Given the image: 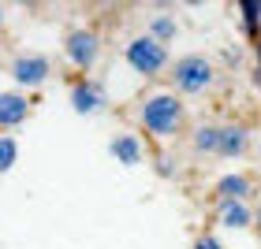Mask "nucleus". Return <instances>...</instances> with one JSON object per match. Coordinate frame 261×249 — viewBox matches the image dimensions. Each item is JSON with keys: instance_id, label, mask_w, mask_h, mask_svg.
<instances>
[{"instance_id": "f257e3e1", "label": "nucleus", "mask_w": 261, "mask_h": 249, "mask_svg": "<svg viewBox=\"0 0 261 249\" xmlns=\"http://www.w3.org/2000/svg\"><path fill=\"white\" fill-rule=\"evenodd\" d=\"M135 123L142 127V134L153 141H175L191 130V112L187 101L175 97L172 89H149L135 101Z\"/></svg>"}, {"instance_id": "f03ea898", "label": "nucleus", "mask_w": 261, "mask_h": 249, "mask_svg": "<svg viewBox=\"0 0 261 249\" xmlns=\"http://www.w3.org/2000/svg\"><path fill=\"white\" fill-rule=\"evenodd\" d=\"M217 86V67L205 52H183L168 67V89L175 97H205Z\"/></svg>"}, {"instance_id": "7ed1b4c3", "label": "nucleus", "mask_w": 261, "mask_h": 249, "mask_svg": "<svg viewBox=\"0 0 261 249\" xmlns=\"http://www.w3.org/2000/svg\"><path fill=\"white\" fill-rule=\"evenodd\" d=\"M123 64L135 71L138 78H161V75H168V67H172V52H168V45H161V41H153L149 34H135L127 45H123Z\"/></svg>"}, {"instance_id": "20e7f679", "label": "nucleus", "mask_w": 261, "mask_h": 249, "mask_svg": "<svg viewBox=\"0 0 261 249\" xmlns=\"http://www.w3.org/2000/svg\"><path fill=\"white\" fill-rule=\"evenodd\" d=\"M60 49H64V60L86 78L105 52V38L97 34V26H71V30H64Z\"/></svg>"}, {"instance_id": "39448f33", "label": "nucleus", "mask_w": 261, "mask_h": 249, "mask_svg": "<svg viewBox=\"0 0 261 249\" xmlns=\"http://www.w3.org/2000/svg\"><path fill=\"white\" fill-rule=\"evenodd\" d=\"M8 75L15 86H22V93L27 89H41L45 82L53 78V60L45 52H34V49H19L8 56Z\"/></svg>"}, {"instance_id": "423d86ee", "label": "nucleus", "mask_w": 261, "mask_h": 249, "mask_svg": "<svg viewBox=\"0 0 261 249\" xmlns=\"http://www.w3.org/2000/svg\"><path fill=\"white\" fill-rule=\"evenodd\" d=\"M34 104L38 101L22 89H0V134H15L34 115Z\"/></svg>"}, {"instance_id": "0eeeda50", "label": "nucleus", "mask_w": 261, "mask_h": 249, "mask_svg": "<svg viewBox=\"0 0 261 249\" xmlns=\"http://www.w3.org/2000/svg\"><path fill=\"white\" fill-rule=\"evenodd\" d=\"M109 157L116 164H123V168H142L149 160V145L138 130H116L109 138Z\"/></svg>"}, {"instance_id": "6e6552de", "label": "nucleus", "mask_w": 261, "mask_h": 249, "mask_svg": "<svg viewBox=\"0 0 261 249\" xmlns=\"http://www.w3.org/2000/svg\"><path fill=\"white\" fill-rule=\"evenodd\" d=\"M67 104H71V112H75V115H97V112H105L109 97H105L101 82L75 78V82H71V89H67Z\"/></svg>"}, {"instance_id": "1a4fd4ad", "label": "nucleus", "mask_w": 261, "mask_h": 249, "mask_svg": "<svg viewBox=\"0 0 261 249\" xmlns=\"http://www.w3.org/2000/svg\"><path fill=\"white\" fill-rule=\"evenodd\" d=\"M250 149H254V141H250V127H243V123H220L217 160H243Z\"/></svg>"}, {"instance_id": "9d476101", "label": "nucleus", "mask_w": 261, "mask_h": 249, "mask_svg": "<svg viewBox=\"0 0 261 249\" xmlns=\"http://www.w3.org/2000/svg\"><path fill=\"white\" fill-rule=\"evenodd\" d=\"M213 197L217 201H246L250 205L254 197V175L246 171H224L213 179Z\"/></svg>"}, {"instance_id": "9b49d317", "label": "nucleus", "mask_w": 261, "mask_h": 249, "mask_svg": "<svg viewBox=\"0 0 261 249\" xmlns=\"http://www.w3.org/2000/svg\"><path fill=\"white\" fill-rule=\"evenodd\" d=\"M213 220L224 231H254V205H246V201H217Z\"/></svg>"}, {"instance_id": "f8f14e48", "label": "nucleus", "mask_w": 261, "mask_h": 249, "mask_svg": "<svg viewBox=\"0 0 261 249\" xmlns=\"http://www.w3.org/2000/svg\"><path fill=\"white\" fill-rule=\"evenodd\" d=\"M217 138H220V123H194L191 134H187V152L194 160L217 157Z\"/></svg>"}, {"instance_id": "ddd939ff", "label": "nucleus", "mask_w": 261, "mask_h": 249, "mask_svg": "<svg viewBox=\"0 0 261 249\" xmlns=\"http://www.w3.org/2000/svg\"><path fill=\"white\" fill-rule=\"evenodd\" d=\"M146 34H149L153 41H161V45H172V41H175V34H179V22H175L172 11H157V15L149 19Z\"/></svg>"}, {"instance_id": "4468645a", "label": "nucleus", "mask_w": 261, "mask_h": 249, "mask_svg": "<svg viewBox=\"0 0 261 249\" xmlns=\"http://www.w3.org/2000/svg\"><path fill=\"white\" fill-rule=\"evenodd\" d=\"M235 11H239V19H243V34L257 45V41H261V4H254V0H243Z\"/></svg>"}, {"instance_id": "2eb2a0df", "label": "nucleus", "mask_w": 261, "mask_h": 249, "mask_svg": "<svg viewBox=\"0 0 261 249\" xmlns=\"http://www.w3.org/2000/svg\"><path fill=\"white\" fill-rule=\"evenodd\" d=\"M19 160V141L15 134H0V175H8Z\"/></svg>"}, {"instance_id": "dca6fc26", "label": "nucleus", "mask_w": 261, "mask_h": 249, "mask_svg": "<svg viewBox=\"0 0 261 249\" xmlns=\"http://www.w3.org/2000/svg\"><path fill=\"white\" fill-rule=\"evenodd\" d=\"M191 249H224V242L213 231H198L194 238H191Z\"/></svg>"}, {"instance_id": "f3484780", "label": "nucleus", "mask_w": 261, "mask_h": 249, "mask_svg": "<svg viewBox=\"0 0 261 249\" xmlns=\"http://www.w3.org/2000/svg\"><path fill=\"white\" fill-rule=\"evenodd\" d=\"M254 231L261 234V201H257V205H254Z\"/></svg>"}, {"instance_id": "a211bd4d", "label": "nucleus", "mask_w": 261, "mask_h": 249, "mask_svg": "<svg viewBox=\"0 0 261 249\" xmlns=\"http://www.w3.org/2000/svg\"><path fill=\"white\" fill-rule=\"evenodd\" d=\"M4 30H8V8L0 4V34H4Z\"/></svg>"}]
</instances>
